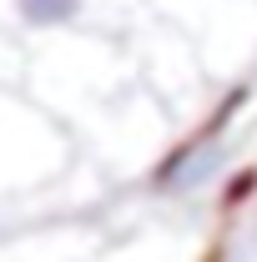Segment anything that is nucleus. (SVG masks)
I'll return each instance as SVG.
<instances>
[{
  "label": "nucleus",
  "mask_w": 257,
  "mask_h": 262,
  "mask_svg": "<svg viewBox=\"0 0 257 262\" xmlns=\"http://www.w3.org/2000/svg\"><path fill=\"white\" fill-rule=\"evenodd\" d=\"M227 162V146L217 131H207L197 146H187V151H177L172 162L157 171V192H187V187H202L217 166Z\"/></svg>",
  "instance_id": "nucleus-1"
},
{
  "label": "nucleus",
  "mask_w": 257,
  "mask_h": 262,
  "mask_svg": "<svg viewBox=\"0 0 257 262\" xmlns=\"http://www.w3.org/2000/svg\"><path fill=\"white\" fill-rule=\"evenodd\" d=\"M26 26H66L81 15V0H15Z\"/></svg>",
  "instance_id": "nucleus-2"
}]
</instances>
